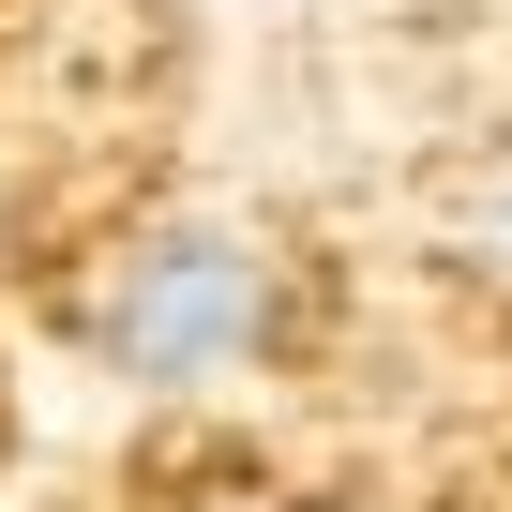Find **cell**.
Listing matches in <instances>:
<instances>
[{"label": "cell", "instance_id": "obj_2", "mask_svg": "<svg viewBox=\"0 0 512 512\" xmlns=\"http://www.w3.org/2000/svg\"><path fill=\"white\" fill-rule=\"evenodd\" d=\"M497 256H512V211H497Z\"/></svg>", "mask_w": 512, "mask_h": 512}, {"label": "cell", "instance_id": "obj_1", "mask_svg": "<svg viewBox=\"0 0 512 512\" xmlns=\"http://www.w3.org/2000/svg\"><path fill=\"white\" fill-rule=\"evenodd\" d=\"M256 332H272V272H256L226 226L136 241L121 272H106V317H91V347H106L136 392H211V377L256 362Z\"/></svg>", "mask_w": 512, "mask_h": 512}]
</instances>
